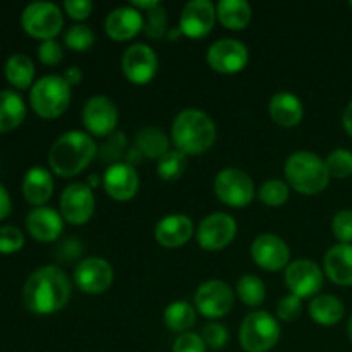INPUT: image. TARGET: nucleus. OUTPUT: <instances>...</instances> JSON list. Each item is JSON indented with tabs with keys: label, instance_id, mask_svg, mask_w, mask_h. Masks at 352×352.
<instances>
[{
	"label": "nucleus",
	"instance_id": "obj_3",
	"mask_svg": "<svg viewBox=\"0 0 352 352\" xmlns=\"http://www.w3.org/2000/svg\"><path fill=\"white\" fill-rule=\"evenodd\" d=\"M95 155L96 144L89 134L82 131H69L52 144L48 164L60 177H74L91 164Z\"/></svg>",
	"mask_w": 352,
	"mask_h": 352
},
{
	"label": "nucleus",
	"instance_id": "obj_18",
	"mask_svg": "<svg viewBox=\"0 0 352 352\" xmlns=\"http://www.w3.org/2000/svg\"><path fill=\"white\" fill-rule=\"evenodd\" d=\"M217 21V6L210 0H191L182 7L179 30L188 38H203L212 31Z\"/></svg>",
	"mask_w": 352,
	"mask_h": 352
},
{
	"label": "nucleus",
	"instance_id": "obj_39",
	"mask_svg": "<svg viewBox=\"0 0 352 352\" xmlns=\"http://www.w3.org/2000/svg\"><path fill=\"white\" fill-rule=\"evenodd\" d=\"M24 244V234L17 227H0V253H14L19 251Z\"/></svg>",
	"mask_w": 352,
	"mask_h": 352
},
{
	"label": "nucleus",
	"instance_id": "obj_16",
	"mask_svg": "<svg viewBox=\"0 0 352 352\" xmlns=\"http://www.w3.org/2000/svg\"><path fill=\"white\" fill-rule=\"evenodd\" d=\"M74 282L86 294H103L113 282L112 265L100 256L85 258L76 267Z\"/></svg>",
	"mask_w": 352,
	"mask_h": 352
},
{
	"label": "nucleus",
	"instance_id": "obj_24",
	"mask_svg": "<svg viewBox=\"0 0 352 352\" xmlns=\"http://www.w3.org/2000/svg\"><path fill=\"white\" fill-rule=\"evenodd\" d=\"M323 270L333 284L352 285V244H336L323 258Z\"/></svg>",
	"mask_w": 352,
	"mask_h": 352
},
{
	"label": "nucleus",
	"instance_id": "obj_23",
	"mask_svg": "<svg viewBox=\"0 0 352 352\" xmlns=\"http://www.w3.org/2000/svg\"><path fill=\"white\" fill-rule=\"evenodd\" d=\"M268 113L277 126L296 127L302 120L305 107L294 93L278 91L268 102Z\"/></svg>",
	"mask_w": 352,
	"mask_h": 352
},
{
	"label": "nucleus",
	"instance_id": "obj_25",
	"mask_svg": "<svg viewBox=\"0 0 352 352\" xmlns=\"http://www.w3.org/2000/svg\"><path fill=\"white\" fill-rule=\"evenodd\" d=\"M54 192V179L43 167H33L26 172L23 181V195L31 205L41 206Z\"/></svg>",
	"mask_w": 352,
	"mask_h": 352
},
{
	"label": "nucleus",
	"instance_id": "obj_40",
	"mask_svg": "<svg viewBox=\"0 0 352 352\" xmlns=\"http://www.w3.org/2000/svg\"><path fill=\"white\" fill-rule=\"evenodd\" d=\"M201 337L208 347H212V349H222V347H226L227 340H229V332H227V329L222 323L212 322L206 323Z\"/></svg>",
	"mask_w": 352,
	"mask_h": 352
},
{
	"label": "nucleus",
	"instance_id": "obj_44",
	"mask_svg": "<svg viewBox=\"0 0 352 352\" xmlns=\"http://www.w3.org/2000/svg\"><path fill=\"white\" fill-rule=\"evenodd\" d=\"M64 9L72 19L85 21L91 14L93 2L91 0H65Z\"/></svg>",
	"mask_w": 352,
	"mask_h": 352
},
{
	"label": "nucleus",
	"instance_id": "obj_38",
	"mask_svg": "<svg viewBox=\"0 0 352 352\" xmlns=\"http://www.w3.org/2000/svg\"><path fill=\"white\" fill-rule=\"evenodd\" d=\"M332 232L342 244L352 243V210H340L332 220Z\"/></svg>",
	"mask_w": 352,
	"mask_h": 352
},
{
	"label": "nucleus",
	"instance_id": "obj_2",
	"mask_svg": "<svg viewBox=\"0 0 352 352\" xmlns=\"http://www.w3.org/2000/svg\"><path fill=\"white\" fill-rule=\"evenodd\" d=\"M170 138L175 150L184 155H203L215 143L217 127L203 110L186 109L175 116Z\"/></svg>",
	"mask_w": 352,
	"mask_h": 352
},
{
	"label": "nucleus",
	"instance_id": "obj_22",
	"mask_svg": "<svg viewBox=\"0 0 352 352\" xmlns=\"http://www.w3.org/2000/svg\"><path fill=\"white\" fill-rule=\"evenodd\" d=\"M28 232L41 243L55 241L64 230V219L60 213L48 206H36L26 217Z\"/></svg>",
	"mask_w": 352,
	"mask_h": 352
},
{
	"label": "nucleus",
	"instance_id": "obj_36",
	"mask_svg": "<svg viewBox=\"0 0 352 352\" xmlns=\"http://www.w3.org/2000/svg\"><path fill=\"white\" fill-rule=\"evenodd\" d=\"M144 33L148 34L153 40H160L167 34L168 31V19H167V10L165 7H162L160 3L155 6L153 9H150L144 17Z\"/></svg>",
	"mask_w": 352,
	"mask_h": 352
},
{
	"label": "nucleus",
	"instance_id": "obj_17",
	"mask_svg": "<svg viewBox=\"0 0 352 352\" xmlns=\"http://www.w3.org/2000/svg\"><path fill=\"white\" fill-rule=\"evenodd\" d=\"M251 258L260 268L267 272H278L287 268L291 260L289 244L275 234H260L251 244Z\"/></svg>",
	"mask_w": 352,
	"mask_h": 352
},
{
	"label": "nucleus",
	"instance_id": "obj_12",
	"mask_svg": "<svg viewBox=\"0 0 352 352\" xmlns=\"http://www.w3.org/2000/svg\"><path fill=\"white\" fill-rule=\"evenodd\" d=\"M208 65L220 74H237L250 60V50L246 45L234 38H223L215 41L206 52Z\"/></svg>",
	"mask_w": 352,
	"mask_h": 352
},
{
	"label": "nucleus",
	"instance_id": "obj_28",
	"mask_svg": "<svg viewBox=\"0 0 352 352\" xmlns=\"http://www.w3.org/2000/svg\"><path fill=\"white\" fill-rule=\"evenodd\" d=\"M26 116V105L19 93L12 89L0 91V131H10L19 126Z\"/></svg>",
	"mask_w": 352,
	"mask_h": 352
},
{
	"label": "nucleus",
	"instance_id": "obj_45",
	"mask_svg": "<svg viewBox=\"0 0 352 352\" xmlns=\"http://www.w3.org/2000/svg\"><path fill=\"white\" fill-rule=\"evenodd\" d=\"M62 78L65 79V82H67L69 86H76L82 81V71L78 67V65H71V67L65 69Z\"/></svg>",
	"mask_w": 352,
	"mask_h": 352
},
{
	"label": "nucleus",
	"instance_id": "obj_43",
	"mask_svg": "<svg viewBox=\"0 0 352 352\" xmlns=\"http://www.w3.org/2000/svg\"><path fill=\"white\" fill-rule=\"evenodd\" d=\"M38 57H40V60L47 65L58 64V62L62 60V57H64L62 45L55 40L41 41V45L38 47Z\"/></svg>",
	"mask_w": 352,
	"mask_h": 352
},
{
	"label": "nucleus",
	"instance_id": "obj_27",
	"mask_svg": "<svg viewBox=\"0 0 352 352\" xmlns=\"http://www.w3.org/2000/svg\"><path fill=\"white\" fill-rule=\"evenodd\" d=\"M217 17L227 30H244L251 21V6L246 0H220L217 3Z\"/></svg>",
	"mask_w": 352,
	"mask_h": 352
},
{
	"label": "nucleus",
	"instance_id": "obj_30",
	"mask_svg": "<svg viewBox=\"0 0 352 352\" xmlns=\"http://www.w3.org/2000/svg\"><path fill=\"white\" fill-rule=\"evenodd\" d=\"M164 322L172 332L184 333L195 325L196 311L188 301H174L165 308Z\"/></svg>",
	"mask_w": 352,
	"mask_h": 352
},
{
	"label": "nucleus",
	"instance_id": "obj_35",
	"mask_svg": "<svg viewBox=\"0 0 352 352\" xmlns=\"http://www.w3.org/2000/svg\"><path fill=\"white\" fill-rule=\"evenodd\" d=\"M327 168H329L330 177L346 179L352 174V151L346 148H337L327 157Z\"/></svg>",
	"mask_w": 352,
	"mask_h": 352
},
{
	"label": "nucleus",
	"instance_id": "obj_26",
	"mask_svg": "<svg viewBox=\"0 0 352 352\" xmlns=\"http://www.w3.org/2000/svg\"><path fill=\"white\" fill-rule=\"evenodd\" d=\"M309 316L318 325H336L344 316V305L339 298L332 294H320L309 302Z\"/></svg>",
	"mask_w": 352,
	"mask_h": 352
},
{
	"label": "nucleus",
	"instance_id": "obj_4",
	"mask_svg": "<svg viewBox=\"0 0 352 352\" xmlns=\"http://www.w3.org/2000/svg\"><path fill=\"white\" fill-rule=\"evenodd\" d=\"M284 174L289 188L306 196L318 195L330 182L325 160L308 150L294 151L289 155L284 165Z\"/></svg>",
	"mask_w": 352,
	"mask_h": 352
},
{
	"label": "nucleus",
	"instance_id": "obj_9",
	"mask_svg": "<svg viewBox=\"0 0 352 352\" xmlns=\"http://www.w3.org/2000/svg\"><path fill=\"white\" fill-rule=\"evenodd\" d=\"M237 234L236 219L229 213L215 212L199 222L196 230L198 244L206 251H220L229 246Z\"/></svg>",
	"mask_w": 352,
	"mask_h": 352
},
{
	"label": "nucleus",
	"instance_id": "obj_6",
	"mask_svg": "<svg viewBox=\"0 0 352 352\" xmlns=\"http://www.w3.org/2000/svg\"><path fill=\"white\" fill-rule=\"evenodd\" d=\"M280 339V325L275 316L267 311H253L246 315L239 329V344L246 352H268Z\"/></svg>",
	"mask_w": 352,
	"mask_h": 352
},
{
	"label": "nucleus",
	"instance_id": "obj_19",
	"mask_svg": "<svg viewBox=\"0 0 352 352\" xmlns=\"http://www.w3.org/2000/svg\"><path fill=\"white\" fill-rule=\"evenodd\" d=\"M102 181L107 195L117 201H129L140 189V175L136 168L124 162H116L110 165Z\"/></svg>",
	"mask_w": 352,
	"mask_h": 352
},
{
	"label": "nucleus",
	"instance_id": "obj_32",
	"mask_svg": "<svg viewBox=\"0 0 352 352\" xmlns=\"http://www.w3.org/2000/svg\"><path fill=\"white\" fill-rule=\"evenodd\" d=\"M237 296L241 301L250 308H258L265 302L267 298V289H265L263 280L253 274H246L237 280L236 284Z\"/></svg>",
	"mask_w": 352,
	"mask_h": 352
},
{
	"label": "nucleus",
	"instance_id": "obj_47",
	"mask_svg": "<svg viewBox=\"0 0 352 352\" xmlns=\"http://www.w3.org/2000/svg\"><path fill=\"white\" fill-rule=\"evenodd\" d=\"M342 124H344V129H346V133L352 138V102L346 107V110H344Z\"/></svg>",
	"mask_w": 352,
	"mask_h": 352
},
{
	"label": "nucleus",
	"instance_id": "obj_7",
	"mask_svg": "<svg viewBox=\"0 0 352 352\" xmlns=\"http://www.w3.org/2000/svg\"><path fill=\"white\" fill-rule=\"evenodd\" d=\"M215 195L223 205L232 208H244L254 198L253 179L239 168H223L213 181Z\"/></svg>",
	"mask_w": 352,
	"mask_h": 352
},
{
	"label": "nucleus",
	"instance_id": "obj_29",
	"mask_svg": "<svg viewBox=\"0 0 352 352\" xmlns=\"http://www.w3.org/2000/svg\"><path fill=\"white\" fill-rule=\"evenodd\" d=\"M136 146L144 157L160 160L167 151H170V141L164 131L157 127H144L136 134Z\"/></svg>",
	"mask_w": 352,
	"mask_h": 352
},
{
	"label": "nucleus",
	"instance_id": "obj_31",
	"mask_svg": "<svg viewBox=\"0 0 352 352\" xmlns=\"http://www.w3.org/2000/svg\"><path fill=\"white\" fill-rule=\"evenodd\" d=\"M6 78L16 88H28L34 78V64L28 55L14 54L6 62Z\"/></svg>",
	"mask_w": 352,
	"mask_h": 352
},
{
	"label": "nucleus",
	"instance_id": "obj_1",
	"mask_svg": "<svg viewBox=\"0 0 352 352\" xmlns=\"http://www.w3.org/2000/svg\"><path fill=\"white\" fill-rule=\"evenodd\" d=\"M71 291V280L65 272L47 265L28 277L23 289V301L34 315H52L67 305Z\"/></svg>",
	"mask_w": 352,
	"mask_h": 352
},
{
	"label": "nucleus",
	"instance_id": "obj_8",
	"mask_svg": "<svg viewBox=\"0 0 352 352\" xmlns=\"http://www.w3.org/2000/svg\"><path fill=\"white\" fill-rule=\"evenodd\" d=\"M21 23L26 33L41 40H54L64 26L60 9L52 2H33L26 6L21 16Z\"/></svg>",
	"mask_w": 352,
	"mask_h": 352
},
{
	"label": "nucleus",
	"instance_id": "obj_41",
	"mask_svg": "<svg viewBox=\"0 0 352 352\" xmlns=\"http://www.w3.org/2000/svg\"><path fill=\"white\" fill-rule=\"evenodd\" d=\"M302 311V299L294 294L284 296L277 305V316L284 322H294Z\"/></svg>",
	"mask_w": 352,
	"mask_h": 352
},
{
	"label": "nucleus",
	"instance_id": "obj_15",
	"mask_svg": "<svg viewBox=\"0 0 352 352\" xmlns=\"http://www.w3.org/2000/svg\"><path fill=\"white\" fill-rule=\"evenodd\" d=\"M120 67L133 85H146L157 74L158 57L150 45L134 43L124 52Z\"/></svg>",
	"mask_w": 352,
	"mask_h": 352
},
{
	"label": "nucleus",
	"instance_id": "obj_13",
	"mask_svg": "<svg viewBox=\"0 0 352 352\" xmlns=\"http://www.w3.org/2000/svg\"><path fill=\"white\" fill-rule=\"evenodd\" d=\"M195 305L203 316L217 320L226 316L234 306V294L223 280H206L196 289Z\"/></svg>",
	"mask_w": 352,
	"mask_h": 352
},
{
	"label": "nucleus",
	"instance_id": "obj_10",
	"mask_svg": "<svg viewBox=\"0 0 352 352\" xmlns=\"http://www.w3.org/2000/svg\"><path fill=\"white\" fill-rule=\"evenodd\" d=\"M95 213V196L82 182H72L60 195V215L71 226H85Z\"/></svg>",
	"mask_w": 352,
	"mask_h": 352
},
{
	"label": "nucleus",
	"instance_id": "obj_48",
	"mask_svg": "<svg viewBox=\"0 0 352 352\" xmlns=\"http://www.w3.org/2000/svg\"><path fill=\"white\" fill-rule=\"evenodd\" d=\"M158 0H146V2H144V0H133V2H131V6L133 7H136L138 10L140 9H146V10H150V9H153L155 6H158Z\"/></svg>",
	"mask_w": 352,
	"mask_h": 352
},
{
	"label": "nucleus",
	"instance_id": "obj_11",
	"mask_svg": "<svg viewBox=\"0 0 352 352\" xmlns=\"http://www.w3.org/2000/svg\"><path fill=\"white\" fill-rule=\"evenodd\" d=\"M284 280L291 294L301 299L313 298V296L316 298L323 287V272L315 261L301 258L287 265Z\"/></svg>",
	"mask_w": 352,
	"mask_h": 352
},
{
	"label": "nucleus",
	"instance_id": "obj_21",
	"mask_svg": "<svg viewBox=\"0 0 352 352\" xmlns=\"http://www.w3.org/2000/svg\"><path fill=\"white\" fill-rule=\"evenodd\" d=\"M195 234V226L188 215L172 213L164 217L155 227V239L158 244L168 250H175L188 243Z\"/></svg>",
	"mask_w": 352,
	"mask_h": 352
},
{
	"label": "nucleus",
	"instance_id": "obj_46",
	"mask_svg": "<svg viewBox=\"0 0 352 352\" xmlns=\"http://www.w3.org/2000/svg\"><path fill=\"white\" fill-rule=\"evenodd\" d=\"M10 213V198L7 189L0 184V219L7 217Z\"/></svg>",
	"mask_w": 352,
	"mask_h": 352
},
{
	"label": "nucleus",
	"instance_id": "obj_14",
	"mask_svg": "<svg viewBox=\"0 0 352 352\" xmlns=\"http://www.w3.org/2000/svg\"><path fill=\"white\" fill-rule=\"evenodd\" d=\"M119 122L117 105L105 95H95L85 103L82 124L93 136H110Z\"/></svg>",
	"mask_w": 352,
	"mask_h": 352
},
{
	"label": "nucleus",
	"instance_id": "obj_37",
	"mask_svg": "<svg viewBox=\"0 0 352 352\" xmlns=\"http://www.w3.org/2000/svg\"><path fill=\"white\" fill-rule=\"evenodd\" d=\"M64 43L72 50H88L95 43V34H93L91 28L86 26V24H74L65 31Z\"/></svg>",
	"mask_w": 352,
	"mask_h": 352
},
{
	"label": "nucleus",
	"instance_id": "obj_5",
	"mask_svg": "<svg viewBox=\"0 0 352 352\" xmlns=\"http://www.w3.org/2000/svg\"><path fill=\"white\" fill-rule=\"evenodd\" d=\"M30 102L38 116L55 119L62 116L71 103V86L62 76H43L31 88Z\"/></svg>",
	"mask_w": 352,
	"mask_h": 352
},
{
	"label": "nucleus",
	"instance_id": "obj_49",
	"mask_svg": "<svg viewBox=\"0 0 352 352\" xmlns=\"http://www.w3.org/2000/svg\"><path fill=\"white\" fill-rule=\"evenodd\" d=\"M347 336H349V339L352 340V316L349 318V323H347Z\"/></svg>",
	"mask_w": 352,
	"mask_h": 352
},
{
	"label": "nucleus",
	"instance_id": "obj_50",
	"mask_svg": "<svg viewBox=\"0 0 352 352\" xmlns=\"http://www.w3.org/2000/svg\"><path fill=\"white\" fill-rule=\"evenodd\" d=\"M351 7H352V0H351Z\"/></svg>",
	"mask_w": 352,
	"mask_h": 352
},
{
	"label": "nucleus",
	"instance_id": "obj_20",
	"mask_svg": "<svg viewBox=\"0 0 352 352\" xmlns=\"http://www.w3.org/2000/svg\"><path fill=\"white\" fill-rule=\"evenodd\" d=\"M144 28V17L141 10L133 6L117 7L107 16L105 33L116 41H126L141 33Z\"/></svg>",
	"mask_w": 352,
	"mask_h": 352
},
{
	"label": "nucleus",
	"instance_id": "obj_42",
	"mask_svg": "<svg viewBox=\"0 0 352 352\" xmlns=\"http://www.w3.org/2000/svg\"><path fill=\"white\" fill-rule=\"evenodd\" d=\"M172 352H206V344L198 333L184 332L174 340Z\"/></svg>",
	"mask_w": 352,
	"mask_h": 352
},
{
	"label": "nucleus",
	"instance_id": "obj_34",
	"mask_svg": "<svg viewBox=\"0 0 352 352\" xmlns=\"http://www.w3.org/2000/svg\"><path fill=\"white\" fill-rule=\"evenodd\" d=\"M289 184L282 179H268L263 184L260 186V191H258V196H260V201L265 203L267 206H282L289 199Z\"/></svg>",
	"mask_w": 352,
	"mask_h": 352
},
{
	"label": "nucleus",
	"instance_id": "obj_33",
	"mask_svg": "<svg viewBox=\"0 0 352 352\" xmlns=\"http://www.w3.org/2000/svg\"><path fill=\"white\" fill-rule=\"evenodd\" d=\"M188 168V155L179 150H170L158 160L157 174L164 181H177Z\"/></svg>",
	"mask_w": 352,
	"mask_h": 352
}]
</instances>
